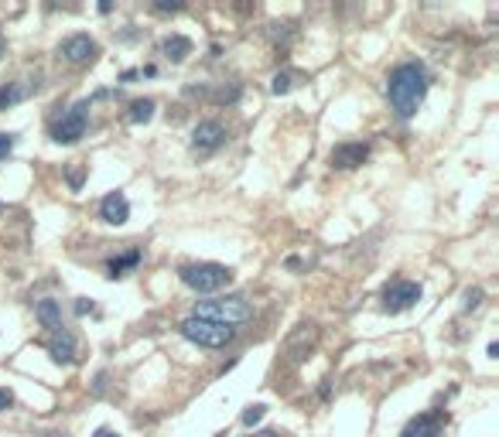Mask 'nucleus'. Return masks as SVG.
I'll return each mask as SVG.
<instances>
[{"label":"nucleus","instance_id":"26","mask_svg":"<svg viewBox=\"0 0 499 437\" xmlns=\"http://www.w3.org/2000/svg\"><path fill=\"white\" fill-rule=\"evenodd\" d=\"M86 311H93V301L79 297V304H75V315H86Z\"/></svg>","mask_w":499,"mask_h":437},{"label":"nucleus","instance_id":"22","mask_svg":"<svg viewBox=\"0 0 499 437\" xmlns=\"http://www.w3.org/2000/svg\"><path fill=\"white\" fill-rule=\"evenodd\" d=\"M14 144H17V133H0V161L14 151Z\"/></svg>","mask_w":499,"mask_h":437},{"label":"nucleus","instance_id":"12","mask_svg":"<svg viewBox=\"0 0 499 437\" xmlns=\"http://www.w3.org/2000/svg\"><path fill=\"white\" fill-rule=\"evenodd\" d=\"M45 348H48L52 362H58V366H72V362H75V338H72L69 331H55V335L45 342Z\"/></svg>","mask_w":499,"mask_h":437},{"label":"nucleus","instance_id":"15","mask_svg":"<svg viewBox=\"0 0 499 437\" xmlns=\"http://www.w3.org/2000/svg\"><path fill=\"white\" fill-rule=\"evenodd\" d=\"M161 55L171 58V62H185L192 55V41L185 35H167L165 41H161Z\"/></svg>","mask_w":499,"mask_h":437},{"label":"nucleus","instance_id":"16","mask_svg":"<svg viewBox=\"0 0 499 437\" xmlns=\"http://www.w3.org/2000/svg\"><path fill=\"white\" fill-rule=\"evenodd\" d=\"M140 263V250H130V253H123V257H113L110 263H107V277H123L127 270H134Z\"/></svg>","mask_w":499,"mask_h":437},{"label":"nucleus","instance_id":"9","mask_svg":"<svg viewBox=\"0 0 499 437\" xmlns=\"http://www.w3.org/2000/svg\"><path fill=\"white\" fill-rule=\"evenodd\" d=\"M444 410H424V413H417L403 431L400 437H442V427H444Z\"/></svg>","mask_w":499,"mask_h":437},{"label":"nucleus","instance_id":"4","mask_svg":"<svg viewBox=\"0 0 499 437\" xmlns=\"http://www.w3.org/2000/svg\"><path fill=\"white\" fill-rule=\"evenodd\" d=\"M178 331H181V338H188L202 348H226L236 338V328L216 325V322H206V318H185L178 325Z\"/></svg>","mask_w":499,"mask_h":437},{"label":"nucleus","instance_id":"13","mask_svg":"<svg viewBox=\"0 0 499 437\" xmlns=\"http://www.w3.org/2000/svg\"><path fill=\"white\" fill-rule=\"evenodd\" d=\"M315 338H318V328H315V325H301V328H298V331H294V338L287 342V355H291V362H305V355L311 352Z\"/></svg>","mask_w":499,"mask_h":437},{"label":"nucleus","instance_id":"10","mask_svg":"<svg viewBox=\"0 0 499 437\" xmlns=\"http://www.w3.org/2000/svg\"><path fill=\"white\" fill-rule=\"evenodd\" d=\"M366 158H370V147L359 144V140H345V144L332 147V167H338V171H352V167H359Z\"/></svg>","mask_w":499,"mask_h":437},{"label":"nucleus","instance_id":"3","mask_svg":"<svg viewBox=\"0 0 499 437\" xmlns=\"http://www.w3.org/2000/svg\"><path fill=\"white\" fill-rule=\"evenodd\" d=\"M178 277H181V283L192 287L195 294H216V290L233 283V270L222 267V263H185V267L178 270Z\"/></svg>","mask_w":499,"mask_h":437},{"label":"nucleus","instance_id":"14","mask_svg":"<svg viewBox=\"0 0 499 437\" xmlns=\"http://www.w3.org/2000/svg\"><path fill=\"white\" fill-rule=\"evenodd\" d=\"M35 318L48 328L52 335L65 328V325H62V308H58V301H52V297H42V301L35 304Z\"/></svg>","mask_w":499,"mask_h":437},{"label":"nucleus","instance_id":"11","mask_svg":"<svg viewBox=\"0 0 499 437\" xmlns=\"http://www.w3.org/2000/svg\"><path fill=\"white\" fill-rule=\"evenodd\" d=\"M100 218L110 222V225H123L130 218V202L123 192H110L103 202H100Z\"/></svg>","mask_w":499,"mask_h":437},{"label":"nucleus","instance_id":"20","mask_svg":"<svg viewBox=\"0 0 499 437\" xmlns=\"http://www.w3.org/2000/svg\"><path fill=\"white\" fill-rule=\"evenodd\" d=\"M482 301H486V290H482V287H469L462 308H465V311H475V308H482Z\"/></svg>","mask_w":499,"mask_h":437},{"label":"nucleus","instance_id":"30","mask_svg":"<svg viewBox=\"0 0 499 437\" xmlns=\"http://www.w3.org/2000/svg\"><path fill=\"white\" fill-rule=\"evenodd\" d=\"M250 437H284V434H278V431H257V434H250Z\"/></svg>","mask_w":499,"mask_h":437},{"label":"nucleus","instance_id":"23","mask_svg":"<svg viewBox=\"0 0 499 437\" xmlns=\"http://www.w3.org/2000/svg\"><path fill=\"white\" fill-rule=\"evenodd\" d=\"M216 100H219V103H236V100H239V86L219 89V93H216Z\"/></svg>","mask_w":499,"mask_h":437},{"label":"nucleus","instance_id":"29","mask_svg":"<svg viewBox=\"0 0 499 437\" xmlns=\"http://www.w3.org/2000/svg\"><path fill=\"white\" fill-rule=\"evenodd\" d=\"M93 437H120L116 431H110V427H96V434Z\"/></svg>","mask_w":499,"mask_h":437},{"label":"nucleus","instance_id":"25","mask_svg":"<svg viewBox=\"0 0 499 437\" xmlns=\"http://www.w3.org/2000/svg\"><path fill=\"white\" fill-rule=\"evenodd\" d=\"M69 185H72V188H82V171H79V167L69 171Z\"/></svg>","mask_w":499,"mask_h":437},{"label":"nucleus","instance_id":"27","mask_svg":"<svg viewBox=\"0 0 499 437\" xmlns=\"http://www.w3.org/2000/svg\"><path fill=\"white\" fill-rule=\"evenodd\" d=\"M103 389H107V373H100L96 382H93V393H103Z\"/></svg>","mask_w":499,"mask_h":437},{"label":"nucleus","instance_id":"7","mask_svg":"<svg viewBox=\"0 0 499 437\" xmlns=\"http://www.w3.org/2000/svg\"><path fill=\"white\" fill-rule=\"evenodd\" d=\"M417 301H421V283H414V280H397V283H390L387 290H383V308H387L390 315L407 311Z\"/></svg>","mask_w":499,"mask_h":437},{"label":"nucleus","instance_id":"2","mask_svg":"<svg viewBox=\"0 0 499 437\" xmlns=\"http://www.w3.org/2000/svg\"><path fill=\"white\" fill-rule=\"evenodd\" d=\"M192 318H206V322H216V325L236 328L246 325L253 318V304L243 297V294H226V297H209V301H199Z\"/></svg>","mask_w":499,"mask_h":437},{"label":"nucleus","instance_id":"24","mask_svg":"<svg viewBox=\"0 0 499 437\" xmlns=\"http://www.w3.org/2000/svg\"><path fill=\"white\" fill-rule=\"evenodd\" d=\"M10 407H14V393L0 386V413H3V410H10Z\"/></svg>","mask_w":499,"mask_h":437},{"label":"nucleus","instance_id":"8","mask_svg":"<svg viewBox=\"0 0 499 437\" xmlns=\"http://www.w3.org/2000/svg\"><path fill=\"white\" fill-rule=\"evenodd\" d=\"M100 55V45L89 38V35H69L62 45H58V58H65L69 65H86Z\"/></svg>","mask_w":499,"mask_h":437},{"label":"nucleus","instance_id":"5","mask_svg":"<svg viewBox=\"0 0 499 437\" xmlns=\"http://www.w3.org/2000/svg\"><path fill=\"white\" fill-rule=\"evenodd\" d=\"M89 109H93V103H89V100L72 103V106L62 113V120L52 127V140H55V144H75L79 137H86V127H89Z\"/></svg>","mask_w":499,"mask_h":437},{"label":"nucleus","instance_id":"28","mask_svg":"<svg viewBox=\"0 0 499 437\" xmlns=\"http://www.w3.org/2000/svg\"><path fill=\"white\" fill-rule=\"evenodd\" d=\"M154 10H161V14L165 10H181V3H154Z\"/></svg>","mask_w":499,"mask_h":437},{"label":"nucleus","instance_id":"6","mask_svg":"<svg viewBox=\"0 0 499 437\" xmlns=\"http://www.w3.org/2000/svg\"><path fill=\"white\" fill-rule=\"evenodd\" d=\"M222 144H226V127L219 120L195 123V130H192V151L195 154H212V151H219Z\"/></svg>","mask_w":499,"mask_h":437},{"label":"nucleus","instance_id":"1","mask_svg":"<svg viewBox=\"0 0 499 437\" xmlns=\"http://www.w3.org/2000/svg\"><path fill=\"white\" fill-rule=\"evenodd\" d=\"M428 86H431V79H428V68H424L421 62H400L387 75L390 109H393L400 120H410V116L421 109V103H424Z\"/></svg>","mask_w":499,"mask_h":437},{"label":"nucleus","instance_id":"18","mask_svg":"<svg viewBox=\"0 0 499 437\" xmlns=\"http://www.w3.org/2000/svg\"><path fill=\"white\" fill-rule=\"evenodd\" d=\"M154 109H158L154 100H134V103H130V113H127V120H130V123H147V120L154 116Z\"/></svg>","mask_w":499,"mask_h":437},{"label":"nucleus","instance_id":"19","mask_svg":"<svg viewBox=\"0 0 499 437\" xmlns=\"http://www.w3.org/2000/svg\"><path fill=\"white\" fill-rule=\"evenodd\" d=\"M291 89H294V75H291V72H278L274 82H271V93H274V96H284V93H291Z\"/></svg>","mask_w":499,"mask_h":437},{"label":"nucleus","instance_id":"21","mask_svg":"<svg viewBox=\"0 0 499 437\" xmlns=\"http://www.w3.org/2000/svg\"><path fill=\"white\" fill-rule=\"evenodd\" d=\"M264 417H267V407H264V403H253V407H246L243 424H246V427H253V424H260Z\"/></svg>","mask_w":499,"mask_h":437},{"label":"nucleus","instance_id":"17","mask_svg":"<svg viewBox=\"0 0 499 437\" xmlns=\"http://www.w3.org/2000/svg\"><path fill=\"white\" fill-rule=\"evenodd\" d=\"M28 93H31V89H28V86H21V82H7V86H0V109L21 103Z\"/></svg>","mask_w":499,"mask_h":437}]
</instances>
